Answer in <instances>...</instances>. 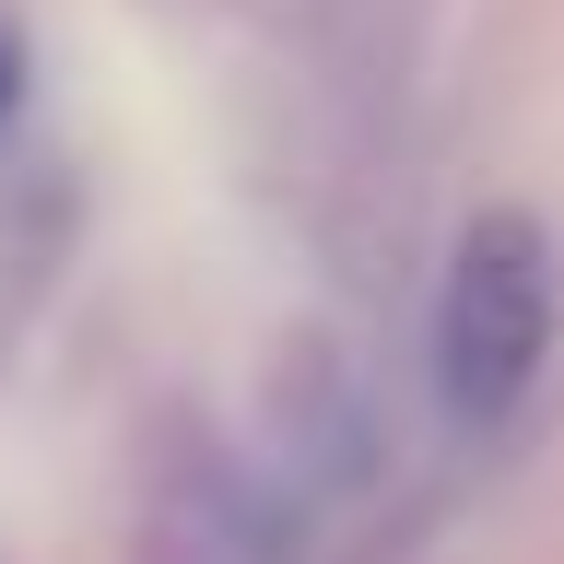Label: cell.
Instances as JSON below:
<instances>
[{"label": "cell", "instance_id": "1", "mask_svg": "<svg viewBox=\"0 0 564 564\" xmlns=\"http://www.w3.org/2000/svg\"><path fill=\"white\" fill-rule=\"evenodd\" d=\"M553 236L529 224V212H482L447 259V294H435V388H447V412L482 435L529 400L541 377V352H553Z\"/></svg>", "mask_w": 564, "mask_h": 564}, {"label": "cell", "instance_id": "2", "mask_svg": "<svg viewBox=\"0 0 564 564\" xmlns=\"http://www.w3.org/2000/svg\"><path fill=\"white\" fill-rule=\"evenodd\" d=\"M12 95H24V35L0 24V106H12Z\"/></svg>", "mask_w": 564, "mask_h": 564}]
</instances>
